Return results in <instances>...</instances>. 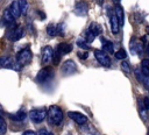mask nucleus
<instances>
[{
  "mask_svg": "<svg viewBox=\"0 0 149 135\" xmlns=\"http://www.w3.org/2000/svg\"><path fill=\"white\" fill-rule=\"evenodd\" d=\"M78 57H80L81 59H86L88 57V52L85 51V52H78Z\"/></svg>",
  "mask_w": 149,
  "mask_h": 135,
  "instance_id": "29",
  "label": "nucleus"
},
{
  "mask_svg": "<svg viewBox=\"0 0 149 135\" xmlns=\"http://www.w3.org/2000/svg\"><path fill=\"white\" fill-rule=\"evenodd\" d=\"M36 135H54V134L51 132H49L47 128H41V129L37 130Z\"/></svg>",
  "mask_w": 149,
  "mask_h": 135,
  "instance_id": "28",
  "label": "nucleus"
},
{
  "mask_svg": "<svg viewBox=\"0 0 149 135\" xmlns=\"http://www.w3.org/2000/svg\"><path fill=\"white\" fill-rule=\"evenodd\" d=\"M0 64H1V66L5 68V69H13V70H15V71H19V70L21 69V65L17 63V61H13L10 57H7V56L1 57Z\"/></svg>",
  "mask_w": 149,
  "mask_h": 135,
  "instance_id": "9",
  "label": "nucleus"
},
{
  "mask_svg": "<svg viewBox=\"0 0 149 135\" xmlns=\"http://www.w3.org/2000/svg\"><path fill=\"white\" fill-rule=\"evenodd\" d=\"M121 69H122V71H123V72L129 73V72H130V65H129V63H128V62H126V61L121 62Z\"/></svg>",
  "mask_w": 149,
  "mask_h": 135,
  "instance_id": "27",
  "label": "nucleus"
},
{
  "mask_svg": "<svg viewBox=\"0 0 149 135\" xmlns=\"http://www.w3.org/2000/svg\"><path fill=\"white\" fill-rule=\"evenodd\" d=\"M63 118H64V114H63V111L59 106L57 105H51L48 109V119L50 121L51 125H59L62 121H63Z\"/></svg>",
  "mask_w": 149,
  "mask_h": 135,
  "instance_id": "1",
  "label": "nucleus"
},
{
  "mask_svg": "<svg viewBox=\"0 0 149 135\" xmlns=\"http://www.w3.org/2000/svg\"><path fill=\"white\" fill-rule=\"evenodd\" d=\"M14 16H13V14H12V12H10V8H6L5 10H3V14H2V23L3 24H12L13 22H14Z\"/></svg>",
  "mask_w": 149,
  "mask_h": 135,
  "instance_id": "16",
  "label": "nucleus"
},
{
  "mask_svg": "<svg viewBox=\"0 0 149 135\" xmlns=\"http://www.w3.org/2000/svg\"><path fill=\"white\" fill-rule=\"evenodd\" d=\"M101 31H102L101 26H100L99 23H97V22H92V23L88 26L87 30H86L85 40L90 43V42H92V41L95 38V36L100 35V33H101Z\"/></svg>",
  "mask_w": 149,
  "mask_h": 135,
  "instance_id": "3",
  "label": "nucleus"
},
{
  "mask_svg": "<svg viewBox=\"0 0 149 135\" xmlns=\"http://www.w3.org/2000/svg\"><path fill=\"white\" fill-rule=\"evenodd\" d=\"M19 3H20V7H21V10H22V14H27V10H28L27 0H19Z\"/></svg>",
  "mask_w": 149,
  "mask_h": 135,
  "instance_id": "25",
  "label": "nucleus"
},
{
  "mask_svg": "<svg viewBox=\"0 0 149 135\" xmlns=\"http://www.w3.org/2000/svg\"><path fill=\"white\" fill-rule=\"evenodd\" d=\"M94 56L98 61V63L105 68H109L111 66V58L109 56L106 54V51L104 50H95L94 51Z\"/></svg>",
  "mask_w": 149,
  "mask_h": 135,
  "instance_id": "8",
  "label": "nucleus"
},
{
  "mask_svg": "<svg viewBox=\"0 0 149 135\" xmlns=\"http://www.w3.org/2000/svg\"><path fill=\"white\" fill-rule=\"evenodd\" d=\"M77 45L80 49H90V44L85 38H78L77 40Z\"/></svg>",
  "mask_w": 149,
  "mask_h": 135,
  "instance_id": "22",
  "label": "nucleus"
},
{
  "mask_svg": "<svg viewBox=\"0 0 149 135\" xmlns=\"http://www.w3.org/2000/svg\"><path fill=\"white\" fill-rule=\"evenodd\" d=\"M141 70L144 73V76H149V59L144 58L141 62Z\"/></svg>",
  "mask_w": 149,
  "mask_h": 135,
  "instance_id": "21",
  "label": "nucleus"
},
{
  "mask_svg": "<svg viewBox=\"0 0 149 135\" xmlns=\"http://www.w3.org/2000/svg\"><path fill=\"white\" fill-rule=\"evenodd\" d=\"M87 12H88V6L86 2L84 1H79L76 3L74 6V9H73V13L78 16H86L87 15Z\"/></svg>",
  "mask_w": 149,
  "mask_h": 135,
  "instance_id": "12",
  "label": "nucleus"
},
{
  "mask_svg": "<svg viewBox=\"0 0 149 135\" xmlns=\"http://www.w3.org/2000/svg\"><path fill=\"white\" fill-rule=\"evenodd\" d=\"M113 1H115V2H119V1H120V0H113Z\"/></svg>",
  "mask_w": 149,
  "mask_h": 135,
  "instance_id": "33",
  "label": "nucleus"
},
{
  "mask_svg": "<svg viewBox=\"0 0 149 135\" xmlns=\"http://www.w3.org/2000/svg\"><path fill=\"white\" fill-rule=\"evenodd\" d=\"M135 76H136V79L139 80V81H141V83H143V80H144V73L142 72V70L141 69H135Z\"/></svg>",
  "mask_w": 149,
  "mask_h": 135,
  "instance_id": "23",
  "label": "nucleus"
},
{
  "mask_svg": "<svg viewBox=\"0 0 149 135\" xmlns=\"http://www.w3.org/2000/svg\"><path fill=\"white\" fill-rule=\"evenodd\" d=\"M109 24H111V29L113 31V34H118L119 30H120V23H119V20L115 15V13H113L111 16H109Z\"/></svg>",
  "mask_w": 149,
  "mask_h": 135,
  "instance_id": "15",
  "label": "nucleus"
},
{
  "mask_svg": "<svg viewBox=\"0 0 149 135\" xmlns=\"http://www.w3.org/2000/svg\"><path fill=\"white\" fill-rule=\"evenodd\" d=\"M23 35H24L23 28H22V27L14 26L13 29H12V30L9 31V34H8V40L12 41V42H15V41H19Z\"/></svg>",
  "mask_w": 149,
  "mask_h": 135,
  "instance_id": "10",
  "label": "nucleus"
},
{
  "mask_svg": "<svg viewBox=\"0 0 149 135\" xmlns=\"http://www.w3.org/2000/svg\"><path fill=\"white\" fill-rule=\"evenodd\" d=\"M99 1H100V2H102V1H104V0H99Z\"/></svg>",
  "mask_w": 149,
  "mask_h": 135,
  "instance_id": "34",
  "label": "nucleus"
},
{
  "mask_svg": "<svg viewBox=\"0 0 149 135\" xmlns=\"http://www.w3.org/2000/svg\"><path fill=\"white\" fill-rule=\"evenodd\" d=\"M47 114L48 112L45 108H35L29 112V118L34 123H40L45 119Z\"/></svg>",
  "mask_w": 149,
  "mask_h": 135,
  "instance_id": "6",
  "label": "nucleus"
},
{
  "mask_svg": "<svg viewBox=\"0 0 149 135\" xmlns=\"http://www.w3.org/2000/svg\"><path fill=\"white\" fill-rule=\"evenodd\" d=\"M22 135H36V133H34L33 130H26Z\"/></svg>",
  "mask_w": 149,
  "mask_h": 135,
  "instance_id": "31",
  "label": "nucleus"
},
{
  "mask_svg": "<svg viewBox=\"0 0 149 135\" xmlns=\"http://www.w3.org/2000/svg\"><path fill=\"white\" fill-rule=\"evenodd\" d=\"M8 116H9V119L13 120V121H23V120L27 118V114H26V112H23V111H19V112H16V113L8 114Z\"/></svg>",
  "mask_w": 149,
  "mask_h": 135,
  "instance_id": "19",
  "label": "nucleus"
},
{
  "mask_svg": "<svg viewBox=\"0 0 149 135\" xmlns=\"http://www.w3.org/2000/svg\"><path fill=\"white\" fill-rule=\"evenodd\" d=\"M143 105L147 109H149V97H144L143 98Z\"/></svg>",
  "mask_w": 149,
  "mask_h": 135,
  "instance_id": "30",
  "label": "nucleus"
},
{
  "mask_svg": "<svg viewBox=\"0 0 149 135\" xmlns=\"http://www.w3.org/2000/svg\"><path fill=\"white\" fill-rule=\"evenodd\" d=\"M33 59V54H31V50L29 48H24L22 49L21 51L17 52L16 55V61L17 63L21 65V66H24L27 64H29Z\"/></svg>",
  "mask_w": 149,
  "mask_h": 135,
  "instance_id": "4",
  "label": "nucleus"
},
{
  "mask_svg": "<svg viewBox=\"0 0 149 135\" xmlns=\"http://www.w3.org/2000/svg\"><path fill=\"white\" fill-rule=\"evenodd\" d=\"M54 77V70L51 68H43L42 70L38 71V73L36 74L35 80L38 84H45L48 83L50 79H52Z\"/></svg>",
  "mask_w": 149,
  "mask_h": 135,
  "instance_id": "5",
  "label": "nucleus"
},
{
  "mask_svg": "<svg viewBox=\"0 0 149 135\" xmlns=\"http://www.w3.org/2000/svg\"><path fill=\"white\" fill-rule=\"evenodd\" d=\"M68 115H69V118L72 120V121H74L76 123H78V125H85L86 122H87V116L85 115V114H83V113H79V112H69L68 113Z\"/></svg>",
  "mask_w": 149,
  "mask_h": 135,
  "instance_id": "11",
  "label": "nucleus"
},
{
  "mask_svg": "<svg viewBox=\"0 0 149 135\" xmlns=\"http://www.w3.org/2000/svg\"><path fill=\"white\" fill-rule=\"evenodd\" d=\"M61 72L63 76H70V74H73L77 72V64L71 61V59H68L65 61L62 66H61Z\"/></svg>",
  "mask_w": 149,
  "mask_h": 135,
  "instance_id": "7",
  "label": "nucleus"
},
{
  "mask_svg": "<svg viewBox=\"0 0 149 135\" xmlns=\"http://www.w3.org/2000/svg\"><path fill=\"white\" fill-rule=\"evenodd\" d=\"M114 13H115V15H116V17L119 20L120 26H122L123 24V8L120 5H116L115 9H114Z\"/></svg>",
  "mask_w": 149,
  "mask_h": 135,
  "instance_id": "20",
  "label": "nucleus"
},
{
  "mask_svg": "<svg viewBox=\"0 0 149 135\" xmlns=\"http://www.w3.org/2000/svg\"><path fill=\"white\" fill-rule=\"evenodd\" d=\"M10 12L13 14V16L15 19H19L21 15H22V10H21V7H20V3H19V0L17 1H14L12 5H10Z\"/></svg>",
  "mask_w": 149,
  "mask_h": 135,
  "instance_id": "17",
  "label": "nucleus"
},
{
  "mask_svg": "<svg viewBox=\"0 0 149 135\" xmlns=\"http://www.w3.org/2000/svg\"><path fill=\"white\" fill-rule=\"evenodd\" d=\"M47 34H48L49 36H57V35L63 36V35H64L63 24H58V26L49 24V26L47 27Z\"/></svg>",
  "mask_w": 149,
  "mask_h": 135,
  "instance_id": "13",
  "label": "nucleus"
},
{
  "mask_svg": "<svg viewBox=\"0 0 149 135\" xmlns=\"http://www.w3.org/2000/svg\"><path fill=\"white\" fill-rule=\"evenodd\" d=\"M6 129H7L6 121H5V119L1 116V118H0V135H5Z\"/></svg>",
  "mask_w": 149,
  "mask_h": 135,
  "instance_id": "24",
  "label": "nucleus"
},
{
  "mask_svg": "<svg viewBox=\"0 0 149 135\" xmlns=\"http://www.w3.org/2000/svg\"><path fill=\"white\" fill-rule=\"evenodd\" d=\"M52 58H54L52 48L49 47V45L43 47V48H42V63H43V64H48Z\"/></svg>",
  "mask_w": 149,
  "mask_h": 135,
  "instance_id": "14",
  "label": "nucleus"
},
{
  "mask_svg": "<svg viewBox=\"0 0 149 135\" xmlns=\"http://www.w3.org/2000/svg\"><path fill=\"white\" fill-rule=\"evenodd\" d=\"M148 135H149V130H148Z\"/></svg>",
  "mask_w": 149,
  "mask_h": 135,
  "instance_id": "35",
  "label": "nucleus"
},
{
  "mask_svg": "<svg viewBox=\"0 0 149 135\" xmlns=\"http://www.w3.org/2000/svg\"><path fill=\"white\" fill-rule=\"evenodd\" d=\"M100 42H101V45H102V50H104V51L109 52V54H112V52L114 51V45H113V43H112L109 40L101 37V38H100Z\"/></svg>",
  "mask_w": 149,
  "mask_h": 135,
  "instance_id": "18",
  "label": "nucleus"
},
{
  "mask_svg": "<svg viewBox=\"0 0 149 135\" xmlns=\"http://www.w3.org/2000/svg\"><path fill=\"white\" fill-rule=\"evenodd\" d=\"M71 50H72V45H71V44L65 43V42H61V43L57 45L56 51H55V54H54V58H52L54 64H58L61 57H62L63 55H66V54L71 52Z\"/></svg>",
  "mask_w": 149,
  "mask_h": 135,
  "instance_id": "2",
  "label": "nucleus"
},
{
  "mask_svg": "<svg viewBox=\"0 0 149 135\" xmlns=\"http://www.w3.org/2000/svg\"><path fill=\"white\" fill-rule=\"evenodd\" d=\"M147 54H148V56H149V43L147 44Z\"/></svg>",
  "mask_w": 149,
  "mask_h": 135,
  "instance_id": "32",
  "label": "nucleus"
},
{
  "mask_svg": "<svg viewBox=\"0 0 149 135\" xmlns=\"http://www.w3.org/2000/svg\"><path fill=\"white\" fill-rule=\"evenodd\" d=\"M114 56H115V58H118V59H125V58L127 57V54H126V51H125L123 49H120L119 51H116V52L114 54Z\"/></svg>",
  "mask_w": 149,
  "mask_h": 135,
  "instance_id": "26",
  "label": "nucleus"
}]
</instances>
